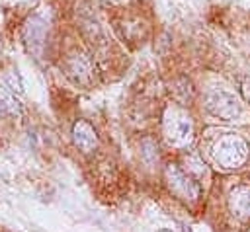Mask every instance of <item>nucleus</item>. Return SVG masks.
Wrapping results in <instances>:
<instances>
[{
	"mask_svg": "<svg viewBox=\"0 0 250 232\" xmlns=\"http://www.w3.org/2000/svg\"><path fill=\"white\" fill-rule=\"evenodd\" d=\"M248 158V144L236 135L221 136L213 144V160L223 168H238Z\"/></svg>",
	"mask_w": 250,
	"mask_h": 232,
	"instance_id": "f257e3e1",
	"label": "nucleus"
},
{
	"mask_svg": "<svg viewBox=\"0 0 250 232\" xmlns=\"http://www.w3.org/2000/svg\"><path fill=\"white\" fill-rule=\"evenodd\" d=\"M164 135L168 142L174 146L189 144L193 136V125H191L189 115L184 109L168 107L164 113Z\"/></svg>",
	"mask_w": 250,
	"mask_h": 232,
	"instance_id": "f03ea898",
	"label": "nucleus"
},
{
	"mask_svg": "<svg viewBox=\"0 0 250 232\" xmlns=\"http://www.w3.org/2000/svg\"><path fill=\"white\" fill-rule=\"evenodd\" d=\"M205 109L219 119L230 121L240 113V101L234 94L225 90H211L205 96Z\"/></svg>",
	"mask_w": 250,
	"mask_h": 232,
	"instance_id": "7ed1b4c3",
	"label": "nucleus"
},
{
	"mask_svg": "<svg viewBox=\"0 0 250 232\" xmlns=\"http://www.w3.org/2000/svg\"><path fill=\"white\" fill-rule=\"evenodd\" d=\"M164 175H166L168 187H170L180 199H186V201L189 199V201H193V199L199 197V185H197L180 166H176V164L166 166Z\"/></svg>",
	"mask_w": 250,
	"mask_h": 232,
	"instance_id": "20e7f679",
	"label": "nucleus"
},
{
	"mask_svg": "<svg viewBox=\"0 0 250 232\" xmlns=\"http://www.w3.org/2000/svg\"><path fill=\"white\" fill-rule=\"evenodd\" d=\"M23 41H25L27 49L35 57H39L43 53V47H45V41H47V23H45V19H41L39 16L29 18L23 25Z\"/></svg>",
	"mask_w": 250,
	"mask_h": 232,
	"instance_id": "39448f33",
	"label": "nucleus"
},
{
	"mask_svg": "<svg viewBox=\"0 0 250 232\" xmlns=\"http://www.w3.org/2000/svg\"><path fill=\"white\" fill-rule=\"evenodd\" d=\"M72 140L82 152H92L98 146V135L94 127L86 121H76L72 125Z\"/></svg>",
	"mask_w": 250,
	"mask_h": 232,
	"instance_id": "423d86ee",
	"label": "nucleus"
},
{
	"mask_svg": "<svg viewBox=\"0 0 250 232\" xmlns=\"http://www.w3.org/2000/svg\"><path fill=\"white\" fill-rule=\"evenodd\" d=\"M229 205L234 214L238 216H250V187H234L229 193Z\"/></svg>",
	"mask_w": 250,
	"mask_h": 232,
	"instance_id": "0eeeda50",
	"label": "nucleus"
},
{
	"mask_svg": "<svg viewBox=\"0 0 250 232\" xmlns=\"http://www.w3.org/2000/svg\"><path fill=\"white\" fill-rule=\"evenodd\" d=\"M66 70L70 74L72 80L76 82H86L90 78V72H92V64L90 60L84 57V55H72L68 60H66Z\"/></svg>",
	"mask_w": 250,
	"mask_h": 232,
	"instance_id": "6e6552de",
	"label": "nucleus"
},
{
	"mask_svg": "<svg viewBox=\"0 0 250 232\" xmlns=\"http://www.w3.org/2000/svg\"><path fill=\"white\" fill-rule=\"evenodd\" d=\"M0 109L2 111H8L12 115H20V101L14 97L12 92H8L2 86H0Z\"/></svg>",
	"mask_w": 250,
	"mask_h": 232,
	"instance_id": "1a4fd4ad",
	"label": "nucleus"
},
{
	"mask_svg": "<svg viewBox=\"0 0 250 232\" xmlns=\"http://www.w3.org/2000/svg\"><path fill=\"white\" fill-rule=\"evenodd\" d=\"M174 94L180 101H189L193 97V88H191V82L188 78H180L174 82Z\"/></svg>",
	"mask_w": 250,
	"mask_h": 232,
	"instance_id": "9d476101",
	"label": "nucleus"
},
{
	"mask_svg": "<svg viewBox=\"0 0 250 232\" xmlns=\"http://www.w3.org/2000/svg\"><path fill=\"white\" fill-rule=\"evenodd\" d=\"M8 84H10V90H12V92H21V84H20L18 76L14 78V72L8 74Z\"/></svg>",
	"mask_w": 250,
	"mask_h": 232,
	"instance_id": "9b49d317",
	"label": "nucleus"
},
{
	"mask_svg": "<svg viewBox=\"0 0 250 232\" xmlns=\"http://www.w3.org/2000/svg\"><path fill=\"white\" fill-rule=\"evenodd\" d=\"M158 232H172V230H166V228H162V230H158Z\"/></svg>",
	"mask_w": 250,
	"mask_h": 232,
	"instance_id": "f8f14e48",
	"label": "nucleus"
}]
</instances>
